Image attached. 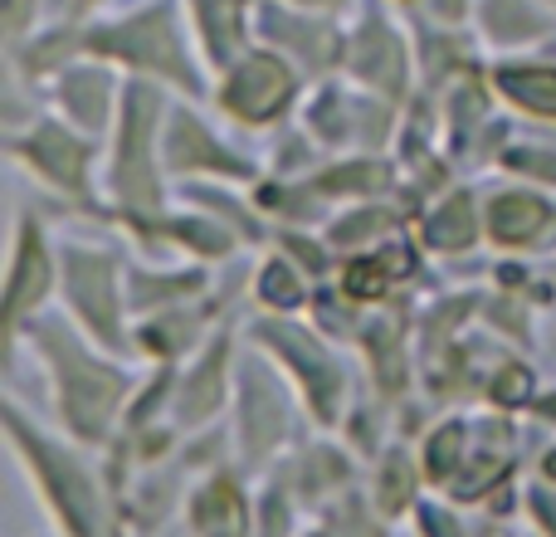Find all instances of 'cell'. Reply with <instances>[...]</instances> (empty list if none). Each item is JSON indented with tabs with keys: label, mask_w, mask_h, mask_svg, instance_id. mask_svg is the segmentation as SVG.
<instances>
[{
	"label": "cell",
	"mask_w": 556,
	"mask_h": 537,
	"mask_svg": "<svg viewBox=\"0 0 556 537\" xmlns=\"http://www.w3.org/2000/svg\"><path fill=\"white\" fill-rule=\"evenodd\" d=\"M381 288H386L381 260H362V264L346 268V294L352 298H381Z\"/></svg>",
	"instance_id": "7402d4cb"
},
{
	"label": "cell",
	"mask_w": 556,
	"mask_h": 537,
	"mask_svg": "<svg viewBox=\"0 0 556 537\" xmlns=\"http://www.w3.org/2000/svg\"><path fill=\"white\" fill-rule=\"evenodd\" d=\"M459 445H464V425H444L440 435L430 440V479H444L459 460Z\"/></svg>",
	"instance_id": "ffe728a7"
},
{
	"label": "cell",
	"mask_w": 556,
	"mask_h": 537,
	"mask_svg": "<svg viewBox=\"0 0 556 537\" xmlns=\"http://www.w3.org/2000/svg\"><path fill=\"white\" fill-rule=\"evenodd\" d=\"M498 84H503V93H513L518 103L556 113V74L552 68H503Z\"/></svg>",
	"instance_id": "5bb4252c"
},
{
	"label": "cell",
	"mask_w": 556,
	"mask_h": 537,
	"mask_svg": "<svg viewBox=\"0 0 556 537\" xmlns=\"http://www.w3.org/2000/svg\"><path fill=\"white\" fill-rule=\"evenodd\" d=\"M425 533L430 537H459V528H454L444 513H425Z\"/></svg>",
	"instance_id": "f546056e"
},
{
	"label": "cell",
	"mask_w": 556,
	"mask_h": 537,
	"mask_svg": "<svg viewBox=\"0 0 556 537\" xmlns=\"http://www.w3.org/2000/svg\"><path fill=\"white\" fill-rule=\"evenodd\" d=\"M260 288H264V298H269V303H278V308H293V303H298V284H293V274H288L283 264H269V268H264Z\"/></svg>",
	"instance_id": "cb8c5ba5"
},
{
	"label": "cell",
	"mask_w": 556,
	"mask_h": 537,
	"mask_svg": "<svg viewBox=\"0 0 556 537\" xmlns=\"http://www.w3.org/2000/svg\"><path fill=\"white\" fill-rule=\"evenodd\" d=\"M371 347H376V357H381V382L395 386L401 382V337H395V323H376Z\"/></svg>",
	"instance_id": "d6986e66"
},
{
	"label": "cell",
	"mask_w": 556,
	"mask_h": 537,
	"mask_svg": "<svg viewBox=\"0 0 556 537\" xmlns=\"http://www.w3.org/2000/svg\"><path fill=\"white\" fill-rule=\"evenodd\" d=\"M356 68H362L366 78H376L381 88H401V49L391 45V35L386 29H366L362 39H356Z\"/></svg>",
	"instance_id": "30bf717a"
},
{
	"label": "cell",
	"mask_w": 556,
	"mask_h": 537,
	"mask_svg": "<svg viewBox=\"0 0 556 537\" xmlns=\"http://www.w3.org/2000/svg\"><path fill=\"white\" fill-rule=\"evenodd\" d=\"M483 537H498V533H483Z\"/></svg>",
	"instance_id": "e575fe53"
},
{
	"label": "cell",
	"mask_w": 556,
	"mask_h": 537,
	"mask_svg": "<svg viewBox=\"0 0 556 537\" xmlns=\"http://www.w3.org/2000/svg\"><path fill=\"white\" fill-rule=\"evenodd\" d=\"M547 411H552V415H556V401H552V405H547Z\"/></svg>",
	"instance_id": "836d02e7"
},
{
	"label": "cell",
	"mask_w": 556,
	"mask_h": 537,
	"mask_svg": "<svg viewBox=\"0 0 556 537\" xmlns=\"http://www.w3.org/2000/svg\"><path fill=\"white\" fill-rule=\"evenodd\" d=\"M10 430H15V440L29 450V460H35V470L45 474L49 494H54L59 513L68 519V528H74V537H93V494H88V479L78 474V464H68L59 450H49V445H35L25 435V425L10 421Z\"/></svg>",
	"instance_id": "7a4b0ae2"
},
{
	"label": "cell",
	"mask_w": 556,
	"mask_h": 537,
	"mask_svg": "<svg viewBox=\"0 0 556 537\" xmlns=\"http://www.w3.org/2000/svg\"><path fill=\"white\" fill-rule=\"evenodd\" d=\"M508 166H518V172H538V176H552L556 182V157L547 152H513Z\"/></svg>",
	"instance_id": "83f0119b"
},
{
	"label": "cell",
	"mask_w": 556,
	"mask_h": 537,
	"mask_svg": "<svg viewBox=\"0 0 556 537\" xmlns=\"http://www.w3.org/2000/svg\"><path fill=\"white\" fill-rule=\"evenodd\" d=\"M542 221H547V205L532 201V196H503V201L493 205V235L508 245L532 240V235L542 230Z\"/></svg>",
	"instance_id": "9c48e42d"
},
{
	"label": "cell",
	"mask_w": 556,
	"mask_h": 537,
	"mask_svg": "<svg viewBox=\"0 0 556 537\" xmlns=\"http://www.w3.org/2000/svg\"><path fill=\"white\" fill-rule=\"evenodd\" d=\"M538 519L547 523L552 537H556V499H552V494H538Z\"/></svg>",
	"instance_id": "4dcf8cb0"
},
{
	"label": "cell",
	"mask_w": 556,
	"mask_h": 537,
	"mask_svg": "<svg viewBox=\"0 0 556 537\" xmlns=\"http://www.w3.org/2000/svg\"><path fill=\"white\" fill-rule=\"evenodd\" d=\"M29 157H35V162L45 166L54 182L78 186V166H84V157H78V142H68L64 133H54V127L35 133V142H29Z\"/></svg>",
	"instance_id": "7c38bea8"
},
{
	"label": "cell",
	"mask_w": 556,
	"mask_h": 537,
	"mask_svg": "<svg viewBox=\"0 0 556 537\" xmlns=\"http://www.w3.org/2000/svg\"><path fill=\"white\" fill-rule=\"evenodd\" d=\"M152 93L132 88V103H127V142L117 152V186L132 205H152L156 201V186H152V172H147V133H152Z\"/></svg>",
	"instance_id": "3957f363"
},
{
	"label": "cell",
	"mask_w": 556,
	"mask_h": 537,
	"mask_svg": "<svg viewBox=\"0 0 556 537\" xmlns=\"http://www.w3.org/2000/svg\"><path fill=\"white\" fill-rule=\"evenodd\" d=\"M376 230H386V215H352L346 225H337V245H362L366 235H376Z\"/></svg>",
	"instance_id": "4316f807"
},
{
	"label": "cell",
	"mask_w": 556,
	"mask_h": 537,
	"mask_svg": "<svg viewBox=\"0 0 556 537\" xmlns=\"http://www.w3.org/2000/svg\"><path fill=\"white\" fill-rule=\"evenodd\" d=\"M98 49H117V54L137 59V64H162L166 74L191 84V74L181 68V54H176V39H172L166 15H147V20H137V25L117 29V35H98Z\"/></svg>",
	"instance_id": "5b68a950"
},
{
	"label": "cell",
	"mask_w": 556,
	"mask_h": 537,
	"mask_svg": "<svg viewBox=\"0 0 556 537\" xmlns=\"http://www.w3.org/2000/svg\"><path fill=\"white\" fill-rule=\"evenodd\" d=\"M195 5H201L205 29H211L215 54H225L230 35H240V0H195Z\"/></svg>",
	"instance_id": "ac0fdd59"
},
{
	"label": "cell",
	"mask_w": 556,
	"mask_h": 537,
	"mask_svg": "<svg viewBox=\"0 0 556 537\" xmlns=\"http://www.w3.org/2000/svg\"><path fill=\"white\" fill-rule=\"evenodd\" d=\"M425 240L434 245V250H459V245L473 240V205L464 201H450L444 211H434L430 221H425Z\"/></svg>",
	"instance_id": "4fadbf2b"
},
{
	"label": "cell",
	"mask_w": 556,
	"mask_h": 537,
	"mask_svg": "<svg viewBox=\"0 0 556 537\" xmlns=\"http://www.w3.org/2000/svg\"><path fill=\"white\" fill-rule=\"evenodd\" d=\"M49 284V268H45V250H39V235H25V250H20V268L10 278V317H20Z\"/></svg>",
	"instance_id": "8fae6325"
},
{
	"label": "cell",
	"mask_w": 556,
	"mask_h": 537,
	"mask_svg": "<svg viewBox=\"0 0 556 537\" xmlns=\"http://www.w3.org/2000/svg\"><path fill=\"white\" fill-rule=\"evenodd\" d=\"M547 474H552V479H556V454H552V460H547Z\"/></svg>",
	"instance_id": "d6a6232c"
},
{
	"label": "cell",
	"mask_w": 556,
	"mask_h": 537,
	"mask_svg": "<svg viewBox=\"0 0 556 537\" xmlns=\"http://www.w3.org/2000/svg\"><path fill=\"white\" fill-rule=\"evenodd\" d=\"M68 98H74V113H84V123L88 127H98L103 123V78H78L74 88H68Z\"/></svg>",
	"instance_id": "44dd1931"
},
{
	"label": "cell",
	"mask_w": 556,
	"mask_h": 537,
	"mask_svg": "<svg viewBox=\"0 0 556 537\" xmlns=\"http://www.w3.org/2000/svg\"><path fill=\"white\" fill-rule=\"evenodd\" d=\"M269 342H278L298 362V372H303L307 391H313V401H317V415H332L337 411V372L327 366V357L317 352V347H307L303 333H293V327H274Z\"/></svg>",
	"instance_id": "52a82bcc"
},
{
	"label": "cell",
	"mask_w": 556,
	"mask_h": 537,
	"mask_svg": "<svg viewBox=\"0 0 556 537\" xmlns=\"http://www.w3.org/2000/svg\"><path fill=\"white\" fill-rule=\"evenodd\" d=\"M195 523L205 528V537H240L244 533L240 494H235L230 484H211V489L195 499Z\"/></svg>",
	"instance_id": "ba28073f"
},
{
	"label": "cell",
	"mask_w": 556,
	"mask_h": 537,
	"mask_svg": "<svg viewBox=\"0 0 556 537\" xmlns=\"http://www.w3.org/2000/svg\"><path fill=\"white\" fill-rule=\"evenodd\" d=\"M49 347H54L59 366H64L68 421H74L84 435H103V421H108V411H113V401H117V391H123V382H117L113 372H103V366H93L88 357L68 352V347L59 342V333L49 337Z\"/></svg>",
	"instance_id": "6da1fadb"
},
{
	"label": "cell",
	"mask_w": 556,
	"mask_h": 537,
	"mask_svg": "<svg viewBox=\"0 0 556 537\" xmlns=\"http://www.w3.org/2000/svg\"><path fill=\"white\" fill-rule=\"evenodd\" d=\"M220 362H225V347H215L211 357H205L201 376H195L191 386H186V415H205L215 411V401H220Z\"/></svg>",
	"instance_id": "2e32d148"
},
{
	"label": "cell",
	"mask_w": 556,
	"mask_h": 537,
	"mask_svg": "<svg viewBox=\"0 0 556 537\" xmlns=\"http://www.w3.org/2000/svg\"><path fill=\"white\" fill-rule=\"evenodd\" d=\"M10 20H15V25L25 20V0H10Z\"/></svg>",
	"instance_id": "1f68e13d"
},
{
	"label": "cell",
	"mask_w": 556,
	"mask_h": 537,
	"mask_svg": "<svg viewBox=\"0 0 556 537\" xmlns=\"http://www.w3.org/2000/svg\"><path fill=\"white\" fill-rule=\"evenodd\" d=\"M386 182V166H342L327 176V191H371Z\"/></svg>",
	"instance_id": "603a6c76"
},
{
	"label": "cell",
	"mask_w": 556,
	"mask_h": 537,
	"mask_svg": "<svg viewBox=\"0 0 556 537\" xmlns=\"http://www.w3.org/2000/svg\"><path fill=\"white\" fill-rule=\"evenodd\" d=\"M381 268H386V278H405V274H410V250H405V245L386 250L381 254Z\"/></svg>",
	"instance_id": "f1b7e54d"
},
{
	"label": "cell",
	"mask_w": 556,
	"mask_h": 537,
	"mask_svg": "<svg viewBox=\"0 0 556 537\" xmlns=\"http://www.w3.org/2000/svg\"><path fill=\"white\" fill-rule=\"evenodd\" d=\"M172 157H176V162H181V166H191V162H195V166H235L225 152H215V147H211V137H205L201 127H191V117H181V123H176Z\"/></svg>",
	"instance_id": "9a60e30c"
},
{
	"label": "cell",
	"mask_w": 556,
	"mask_h": 537,
	"mask_svg": "<svg viewBox=\"0 0 556 537\" xmlns=\"http://www.w3.org/2000/svg\"><path fill=\"white\" fill-rule=\"evenodd\" d=\"M528 391H532V376L522 372V366H508V372H498V382H493V396H498V405L528 401Z\"/></svg>",
	"instance_id": "484cf974"
},
{
	"label": "cell",
	"mask_w": 556,
	"mask_h": 537,
	"mask_svg": "<svg viewBox=\"0 0 556 537\" xmlns=\"http://www.w3.org/2000/svg\"><path fill=\"white\" fill-rule=\"evenodd\" d=\"M405 499H410V474H405L401 460H391L381 474V503L395 513V509H405Z\"/></svg>",
	"instance_id": "d4e9b609"
},
{
	"label": "cell",
	"mask_w": 556,
	"mask_h": 537,
	"mask_svg": "<svg viewBox=\"0 0 556 537\" xmlns=\"http://www.w3.org/2000/svg\"><path fill=\"white\" fill-rule=\"evenodd\" d=\"M68 288H74V303L84 308V317L117 342V308H113V268L98 254H68Z\"/></svg>",
	"instance_id": "8992f818"
},
{
	"label": "cell",
	"mask_w": 556,
	"mask_h": 537,
	"mask_svg": "<svg viewBox=\"0 0 556 537\" xmlns=\"http://www.w3.org/2000/svg\"><path fill=\"white\" fill-rule=\"evenodd\" d=\"M244 430H250V450H264L278 430V401L260 382H250V425Z\"/></svg>",
	"instance_id": "e0dca14e"
},
{
	"label": "cell",
	"mask_w": 556,
	"mask_h": 537,
	"mask_svg": "<svg viewBox=\"0 0 556 537\" xmlns=\"http://www.w3.org/2000/svg\"><path fill=\"white\" fill-rule=\"evenodd\" d=\"M288 88H293V78H288L283 64H274V59H250V64L230 78L225 98H230V108L240 117H254V123H260V117H274L278 108H283Z\"/></svg>",
	"instance_id": "277c9868"
}]
</instances>
